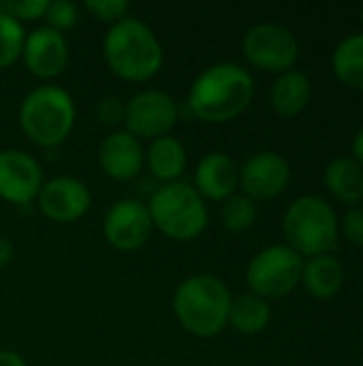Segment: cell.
Masks as SVG:
<instances>
[{"instance_id":"obj_18","label":"cell","mask_w":363,"mask_h":366,"mask_svg":"<svg viewBox=\"0 0 363 366\" xmlns=\"http://www.w3.org/2000/svg\"><path fill=\"white\" fill-rule=\"evenodd\" d=\"M310 97H312V86H310L308 75L302 71H293V69L287 73H280L270 90L272 109L285 118H293L302 114L306 105L310 103Z\"/></svg>"},{"instance_id":"obj_23","label":"cell","mask_w":363,"mask_h":366,"mask_svg":"<svg viewBox=\"0 0 363 366\" xmlns=\"http://www.w3.org/2000/svg\"><path fill=\"white\" fill-rule=\"evenodd\" d=\"M220 221H223V227L233 234L250 229L257 221V202H252L244 193L231 195L229 199L223 202Z\"/></svg>"},{"instance_id":"obj_14","label":"cell","mask_w":363,"mask_h":366,"mask_svg":"<svg viewBox=\"0 0 363 366\" xmlns=\"http://www.w3.org/2000/svg\"><path fill=\"white\" fill-rule=\"evenodd\" d=\"M68 58L71 47L62 32L49 26H39L32 32H26L21 60L34 77L45 81L58 77L60 73H64Z\"/></svg>"},{"instance_id":"obj_6","label":"cell","mask_w":363,"mask_h":366,"mask_svg":"<svg viewBox=\"0 0 363 366\" xmlns=\"http://www.w3.org/2000/svg\"><path fill=\"white\" fill-rule=\"evenodd\" d=\"M282 232L289 247L302 257L327 255L338 244V219L334 208L317 197H297L285 212Z\"/></svg>"},{"instance_id":"obj_20","label":"cell","mask_w":363,"mask_h":366,"mask_svg":"<svg viewBox=\"0 0 363 366\" xmlns=\"http://www.w3.org/2000/svg\"><path fill=\"white\" fill-rule=\"evenodd\" d=\"M302 281L310 296L319 300H327L340 292L344 283V270H342V264L329 253L317 255L310 262H304Z\"/></svg>"},{"instance_id":"obj_27","label":"cell","mask_w":363,"mask_h":366,"mask_svg":"<svg viewBox=\"0 0 363 366\" xmlns=\"http://www.w3.org/2000/svg\"><path fill=\"white\" fill-rule=\"evenodd\" d=\"M47 6H49L47 0H2L0 2V13H6L9 17L24 24V21L43 19Z\"/></svg>"},{"instance_id":"obj_11","label":"cell","mask_w":363,"mask_h":366,"mask_svg":"<svg viewBox=\"0 0 363 366\" xmlns=\"http://www.w3.org/2000/svg\"><path fill=\"white\" fill-rule=\"evenodd\" d=\"M43 187V167L26 150H0V199L13 206H30Z\"/></svg>"},{"instance_id":"obj_31","label":"cell","mask_w":363,"mask_h":366,"mask_svg":"<svg viewBox=\"0 0 363 366\" xmlns=\"http://www.w3.org/2000/svg\"><path fill=\"white\" fill-rule=\"evenodd\" d=\"M0 366H28L26 360L11 350H0Z\"/></svg>"},{"instance_id":"obj_12","label":"cell","mask_w":363,"mask_h":366,"mask_svg":"<svg viewBox=\"0 0 363 366\" xmlns=\"http://www.w3.org/2000/svg\"><path fill=\"white\" fill-rule=\"evenodd\" d=\"M36 206L41 214L53 223H75L92 206V193L79 178L58 176L43 182Z\"/></svg>"},{"instance_id":"obj_30","label":"cell","mask_w":363,"mask_h":366,"mask_svg":"<svg viewBox=\"0 0 363 366\" xmlns=\"http://www.w3.org/2000/svg\"><path fill=\"white\" fill-rule=\"evenodd\" d=\"M13 255H15V249H13L11 240L0 236V268H6L13 262Z\"/></svg>"},{"instance_id":"obj_28","label":"cell","mask_w":363,"mask_h":366,"mask_svg":"<svg viewBox=\"0 0 363 366\" xmlns=\"http://www.w3.org/2000/svg\"><path fill=\"white\" fill-rule=\"evenodd\" d=\"M96 120L105 127H116L124 122V103L118 97H105L96 103Z\"/></svg>"},{"instance_id":"obj_2","label":"cell","mask_w":363,"mask_h":366,"mask_svg":"<svg viewBox=\"0 0 363 366\" xmlns=\"http://www.w3.org/2000/svg\"><path fill=\"white\" fill-rule=\"evenodd\" d=\"M103 58L113 75L126 81L152 79L165 60L156 32L137 17H124L103 36Z\"/></svg>"},{"instance_id":"obj_10","label":"cell","mask_w":363,"mask_h":366,"mask_svg":"<svg viewBox=\"0 0 363 366\" xmlns=\"http://www.w3.org/2000/svg\"><path fill=\"white\" fill-rule=\"evenodd\" d=\"M154 232L148 204L126 197L111 204L103 221L105 240L124 253L141 249Z\"/></svg>"},{"instance_id":"obj_4","label":"cell","mask_w":363,"mask_h":366,"mask_svg":"<svg viewBox=\"0 0 363 366\" xmlns=\"http://www.w3.org/2000/svg\"><path fill=\"white\" fill-rule=\"evenodd\" d=\"M77 107L73 97L53 84L30 90L19 105V127L24 135L41 148H58L75 127Z\"/></svg>"},{"instance_id":"obj_8","label":"cell","mask_w":363,"mask_h":366,"mask_svg":"<svg viewBox=\"0 0 363 366\" xmlns=\"http://www.w3.org/2000/svg\"><path fill=\"white\" fill-rule=\"evenodd\" d=\"M244 58L267 73H287L300 58V45L295 34L280 24H257L242 39Z\"/></svg>"},{"instance_id":"obj_16","label":"cell","mask_w":363,"mask_h":366,"mask_svg":"<svg viewBox=\"0 0 363 366\" xmlns=\"http://www.w3.org/2000/svg\"><path fill=\"white\" fill-rule=\"evenodd\" d=\"M193 187L205 202H225L240 189V169L227 152H210L197 163Z\"/></svg>"},{"instance_id":"obj_33","label":"cell","mask_w":363,"mask_h":366,"mask_svg":"<svg viewBox=\"0 0 363 366\" xmlns=\"http://www.w3.org/2000/svg\"><path fill=\"white\" fill-rule=\"evenodd\" d=\"M362 19H363V9H362Z\"/></svg>"},{"instance_id":"obj_29","label":"cell","mask_w":363,"mask_h":366,"mask_svg":"<svg viewBox=\"0 0 363 366\" xmlns=\"http://www.w3.org/2000/svg\"><path fill=\"white\" fill-rule=\"evenodd\" d=\"M342 232L347 240L355 247H363V210L362 208H349L342 221Z\"/></svg>"},{"instance_id":"obj_7","label":"cell","mask_w":363,"mask_h":366,"mask_svg":"<svg viewBox=\"0 0 363 366\" xmlns=\"http://www.w3.org/2000/svg\"><path fill=\"white\" fill-rule=\"evenodd\" d=\"M304 272V257L289 244H274L259 251L246 270L250 294L263 300H278L289 296L300 283Z\"/></svg>"},{"instance_id":"obj_26","label":"cell","mask_w":363,"mask_h":366,"mask_svg":"<svg viewBox=\"0 0 363 366\" xmlns=\"http://www.w3.org/2000/svg\"><path fill=\"white\" fill-rule=\"evenodd\" d=\"M83 9L96 19L105 24H118L120 19L128 17L131 4L128 0H86Z\"/></svg>"},{"instance_id":"obj_3","label":"cell","mask_w":363,"mask_h":366,"mask_svg":"<svg viewBox=\"0 0 363 366\" xmlns=\"http://www.w3.org/2000/svg\"><path fill=\"white\" fill-rule=\"evenodd\" d=\"M231 290L210 272L186 277L173 294V313L180 326L199 339H212L229 324Z\"/></svg>"},{"instance_id":"obj_1","label":"cell","mask_w":363,"mask_h":366,"mask_svg":"<svg viewBox=\"0 0 363 366\" xmlns=\"http://www.w3.org/2000/svg\"><path fill=\"white\" fill-rule=\"evenodd\" d=\"M255 97L252 75L235 62H216L203 69L190 84L188 112L212 124H223L242 116Z\"/></svg>"},{"instance_id":"obj_15","label":"cell","mask_w":363,"mask_h":366,"mask_svg":"<svg viewBox=\"0 0 363 366\" xmlns=\"http://www.w3.org/2000/svg\"><path fill=\"white\" fill-rule=\"evenodd\" d=\"M98 165L101 169L118 182H128L137 178L145 165V148L126 129L111 131L98 146Z\"/></svg>"},{"instance_id":"obj_17","label":"cell","mask_w":363,"mask_h":366,"mask_svg":"<svg viewBox=\"0 0 363 366\" xmlns=\"http://www.w3.org/2000/svg\"><path fill=\"white\" fill-rule=\"evenodd\" d=\"M186 163H188L186 148L173 135L152 139L145 150V165L152 172V176L158 178L163 184L178 182L186 172Z\"/></svg>"},{"instance_id":"obj_19","label":"cell","mask_w":363,"mask_h":366,"mask_svg":"<svg viewBox=\"0 0 363 366\" xmlns=\"http://www.w3.org/2000/svg\"><path fill=\"white\" fill-rule=\"evenodd\" d=\"M329 193L342 204H359L363 199V167L353 157H338L325 169Z\"/></svg>"},{"instance_id":"obj_25","label":"cell","mask_w":363,"mask_h":366,"mask_svg":"<svg viewBox=\"0 0 363 366\" xmlns=\"http://www.w3.org/2000/svg\"><path fill=\"white\" fill-rule=\"evenodd\" d=\"M43 19L47 21L45 26H49V28H53V30H58V32L64 34L66 30H71V28L77 26V21H79V6L75 2H71V0L49 2Z\"/></svg>"},{"instance_id":"obj_21","label":"cell","mask_w":363,"mask_h":366,"mask_svg":"<svg viewBox=\"0 0 363 366\" xmlns=\"http://www.w3.org/2000/svg\"><path fill=\"white\" fill-rule=\"evenodd\" d=\"M270 320H272L270 302L248 292L231 300L227 326H233V330L242 335H259L267 328Z\"/></svg>"},{"instance_id":"obj_22","label":"cell","mask_w":363,"mask_h":366,"mask_svg":"<svg viewBox=\"0 0 363 366\" xmlns=\"http://www.w3.org/2000/svg\"><path fill=\"white\" fill-rule=\"evenodd\" d=\"M334 73L351 88L363 90V32L347 36L332 56Z\"/></svg>"},{"instance_id":"obj_32","label":"cell","mask_w":363,"mask_h":366,"mask_svg":"<svg viewBox=\"0 0 363 366\" xmlns=\"http://www.w3.org/2000/svg\"><path fill=\"white\" fill-rule=\"evenodd\" d=\"M353 159L363 167V129L353 139Z\"/></svg>"},{"instance_id":"obj_24","label":"cell","mask_w":363,"mask_h":366,"mask_svg":"<svg viewBox=\"0 0 363 366\" xmlns=\"http://www.w3.org/2000/svg\"><path fill=\"white\" fill-rule=\"evenodd\" d=\"M26 30L24 24L9 17L6 13H0V71L13 66L24 51Z\"/></svg>"},{"instance_id":"obj_9","label":"cell","mask_w":363,"mask_h":366,"mask_svg":"<svg viewBox=\"0 0 363 366\" xmlns=\"http://www.w3.org/2000/svg\"><path fill=\"white\" fill-rule=\"evenodd\" d=\"M180 107L178 101L156 88L139 90L124 103V124L126 131L137 139H158L171 135L178 124Z\"/></svg>"},{"instance_id":"obj_5","label":"cell","mask_w":363,"mask_h":366,"mask_svg":"<svg viewBox=\"0 0 363 366\" xmlns=\"http://www.w3.org/2000/svg\"><path fill=\"white\" fill-rule=\"evenodd\" d=\"M148 210L154 229L175 242L197 240L208 227V202L197 193L190 182H167L160 184L150 202Z\"/></svg>"},{"instance_id":"obj_13","label":"cell","mask_w":363,"mask_h":366,"mask_svg":"<svg viewBox=\"0 0 363 366\" xmlns=\"http://www.w3.org/2000/svg\"><path fill=\"white\" fill-rule=\"evenodd\" d=\"M289 180H291V165L282 154L274 150H263L252 154L240 169L242 193L252 202L278 197L289 187Z\"/></svg>"}]
</instances>
